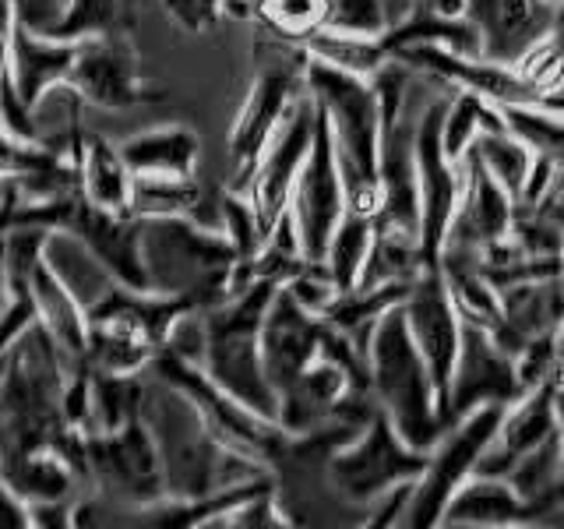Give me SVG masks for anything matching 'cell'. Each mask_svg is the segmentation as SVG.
I'll return each mask as SVG.
<instances>
[{
	"label": "cell",
	"instance_id": "obj_8",
	"mask_svg": "<svg viewBox=\"0 0 564 529\" xmlns=\"http://www.w3.org/2000/svg\"><path fill=\"white\" fill-rule=\"evenodd\" d=\"M149 375L173 385L176 392H184L194 410H198V417L205 420V428L216 434L226 449H234V452L272 469V458L282 441H286V431H282L275 420H264L254 410L240 406L234 396L223 392V388L205 375L202 364L176 357V353L166 346L152 357Z\"/></svg>",
	"mask_w": 564,
	"mask_h": 529
},
{
	"label": "cell",
	"instance_id": "obj_36",
	"mask_svg": "<svg viewBox=\"0 0 564 529\" xmlns=\"http://www.w3.org/2000/svg\"><path fill=\"white\" fill-rule=\"evenodd\" d=\"M166 11L181 22L187 32H202L208 29L216 18H223L226 0H163Z\"/></svg>",
	"mask_w": 564,
	"mask_h": 529
},
{
	"label": "cell",
	"instance_id": "obj_10",
	"mask_svg": "<svg viewBox=\"0 0 564 529\" xmlns=\"http://www.w3.org/2000/svg\"><path fill=\"white\" fill-rule=\"evenodd\" d=\"M501 417H505V406L498 402L476 406V410H469L463 420H455L452 428L437 438V445L427 455V466L416 476L399 526H413V529L437 526L448 498L473 476L476 458H480L487 441L498 431Z\"/></svg>",
	"mask_w": 564,
	"mask_h": 529
},
{
	"label": "cell",
	"instance_id": "obj_16",
	"mask_svg": "<svg viewBox=\"0 0 564 529\" xmlns=\"http://www.w3.org/2000/svg\"><path fill=\"white\" fill-rule=\"evenodd\" d=\"M463 18L480 40V57L519 67L551 32L554 0H466Z\"/></svg>",
	"mask_w": 564,
	"mask_h": 529
},
{
	"label": "cell",
	"instance_id": "obj_27",
	"mask_svg": "<svg viewBox=\"0 0 564 529\" xmlns=\"http://www.w3.org/2000/svg\"><path fill=\"white\" fill-rule=\"evenodd\" d=\"M145 378L141 375H106L93 370V417L88 431H117L145 410Z\"/></svg>",
	"mask_w": 564,
	"mask_h": 529
},
{
	"label": "cell",
	"instance_id": "obj_6",
	"mask_svg": "<svg viewBox=\"0 0 564 529\" xmlns=\"http://www.w3.org/2000/svg\"><path fill=\"white\" fill-rule=\"evenodd\" d=\"M307 61L311 53L296 40H282V35L264 32L254 43L258 75L234 131H229V191L247 194V184H251L269 138L275 134L282 117L290 114V106L307 93Z\"/></svg>",
	"mask_w": 564,
	"mask_h": 529
},
{
	"label": "cell",
	"instance_id": "obj_34",
	"mask_svg": "<svg viewBox=\"0 0 564 529\" xmlns=\"http://www.w3.org/2000/svg\"><path fill=\"white\" fill-rule=\"evenodd\" d=\"M322 29L343 35H364V40H381L388 32V18L381 0H328V14Z\"/></svg>",
	"mask_w": 564,
	"mask_h": 529
},
{
	"label": "cell",
	"instance_id": "obj_26",
	"mask_svg": "<svg viewBox=\"0 0 564 529\" xmlns=\"http://www.w3.org/2000/svg\"><path fill=\"white\" fill-rule=\"evenodd\" d=\"M469 152L476 155V163H480L494 181L511 194V202H516L529 170H533V159H536L533 149H529L519 134H511L508 128H498V131L476 134Z\"/></svg>",
	"mask_w": 564,
	"mask_h": 529
},
{
	"label": "cell",
	"instance_id": "obj_31",
	"mask_svg": "<svg viewBox=\"0 0 564 529\" xmlns=\"http://www.w3.org/2000/svg\"><path fill=\"white\" fill-rule=\"evenodd\" d=\"M128 0H67V11L50 40H96V35H128Z\"/></svg>",
	"mask_w": 564,
	"mask_h": 529
},
{
	"label": "cell",
	"instance_id": "obj_9",
	"mask_svg": "<svg viewBox=\"0 0 564 529\" xmlns=\"http://www.w3.org/2000/svg\"><path fill=\"white\" fill-rule=\"evenodd\" d=\"M85 469L93 490L128 508H149L166 498L163 458L145 410L117 431H82Z\"/></svg>",
	"mask_w": 564,
	"mask_h": 529
},
{
	"label": "cell",
	"instance_id": "obj_29",
	"mask_svg": "<svg viewBox=\"0 0 564 529\" xmlns=\"http://www.w3.org/2000/svg\"><path fill=\"white\" fill-rule=\"evenodd\" d=\"M300 43H304V50L311 53L314 61H325V64L339 67V71H349V75H360V78H370L388 61L384 43L381 40H364V35H343V32L317 29Z\"/></svg>",
	"mask_w": 564,
	"mask_h": 529
},
{
	"label": "cell",
	"instance_id": "obj_22",
	"mask_svg": "<svg viewBox=\"0 0 564 529\" xmlns=\"http://www.w3.org/2000/svg\"><path fill=\"white\" fill-rule=\"evenodd\" d=\"M120 159L131 176H194L202 159V138L184 123H166L120 141Z\"/></svg>",
	"mask_w": 564,
	"mask_h": 529
},
{
	"label": "cell",
	"instance_id": "obj_18",
	"mask_svg": "<svg viewBox=\"0 0 564 529\" xmlns=\"http://www.w3.org/2000/svg\"><path fill=\"white\" fill-rule=\"evenodd\" d=\"M82 40H50L25 29L18 18L11 14L8 25V78L14 88V99L22 102L25 114H35L50 93L67 85L70 71L78 64Z\"/></svg>",
	"mask_w": 564,
	"mask_h": 529
},
{
	"label": "cell",
	"instance_id": "obj_17",
	"mask_svg": "<svg viewBox=\"0 0 564 529\" xmlns=\"http://www.w3.org/2000/svg\"><path fill=\"white\" fill-rule=\"evenodd\" d=\"M322 328H325L322 317L300 304L286 287L275 290L261 325V364L275 396L293 388V381L317 360Z\"/></svg>",
	"mask_w": 564,
	"mask_h": 529
},
{
	"label": "cell",
	"instance_id": "obj_30",
	"mask_svg": "<svg viewBox=\"0 0 564 529\" xmlns=\"http://www.w3.org/2000/svg\"><path fill=\"white\" fill-rule=\"evenodd\" d=\"M505 128L519 134L533 155L554 163L564 173V110L554 106H501Z\"/></svg>",
	"mask_w": 564,
	"mask_h": 529
},
{
	"label": "cell",
	"instance_id": "obj_39",
	"mask_svg": "<svg viewBox=\"0 0 564 529\" xmlns=\"http://www.w3.org/2000/svg\"><path fill=\"white\" fill-rule=\"evenodd\" d=\"M554 360L564 367V322H561V328L554 332Z\"/></svg>",
	"mask_w": 564,
	"mask_h": 529
},
{
	"label": "cell",
	"instance_id": "obj_20",
	"mask_svg": "<svg viewBox=\"0 0 564 529\" xmlns=\"http://www.w3.org/2000/svg\"><path fill=\"white\" fill-rule=\"evenodd\" d=\"M29 293L35 304V317L50 332V339L57 343L61 357L67 364V375L88 367V322L85 307L78 304V296L70 293L64 282L50 272V264L40 258L29 272Z\"/></svg>",
	"mask_w": 564,
	"mask_h": 529
},
{
	"label": "cell",
	"instance_id": "obj_13",
	"mask_svg": "<svg viewBox=\"0 0 564 529\" xmlns=\"http://www.w3.org/2000/svg\"><path fill=\"white\" fill-rule=\"evenodd\" d=\"M314 120H317V102L311 93L300 96L290 114L282 117V123L275 128V134L264 145L251 184H247V202L254 208V219L261 226V237L272 234V226L279 223V216L290 205V191L300 166L311 152L314 141Z\"/></svg>",
	"mask_w": 564,
	"mask_h": 529
},
{
	"label": "cell",
	"instance_id": "obj_19",
	"mask_svg": "<svg viewBox=\"0 0 564 529\" xmlns=\"http://www.w3.org/2000/svg\"><path fill=\"white\" fill-rule=\"evenodd\" d=\"M561 428L557 423V406H554V388L540 385L529 388L511 406H505V417L498 431L487 441V449L476 458L473 476H508L519 458L536 449L543 438H551Z\"/></svg>",
	"mask_w": 564,
	"mask_h": 529
},
{
	"label": "cell",
	"instance_id": "obj_40",
	"mask_svg": "<svg viewBox=\"0 0 564 529\" xmlns=\"http://www.w3.org/2000/svg\"><path fill=\"white\" fill-rule=\"evenodd\" d=\"M561 96H564V88H561Z\"/></svg>",
	"mask_w": 564,
	"mask_h": 529
},
{
	"label": "cell",
	"instance_id": "obj_7",
	"mask_svg": "<svg viewBox=\"0 0 564 529\" xmlns=\"http://www.w3.org/2000/svg\"><path fill=\"white\" fill-rule=\"evenodd\" d=\"M427 455L431 452L405 445L384 410H378L346 449L328 458V484L349 508L367 516L370 505L384 498L388 490L413 484L427 466Z\"/></svg>",
	"mask_w": 564,
	"mask_h": 529
},
{
	"label": "cell",
	"instance_id": "obj_38",
	"mask_svg": "<svg viewBox=\"0 0 564 529\" xmlns=\"http://www.w3.org/2000/svg\"><path fill=\"white\" fill-rule=\"evenodd\" d=\"M11 307V282H8V269H4V234H0V317Z\"/></svg>",
	"mask_w": 564,
	"mask_h": 529
},
{
	"label": "cell",
	"instance_id": "obj_5",
	"mask_svg": "<svg viewBox=\"0 0 564 529\" xmlns=\"http://www.w3.org/2000/svg\"><path fill=\"white\" fill-rule=\"evenodd\" d=\"M367 375H370V396H375L378 410H384V417L392 420L399 438L405 445L431 452L448 428L437 417L431 370L420 357L410 325H405L402 304L384 311L375 332H370Z\"/></svg>",
	"mask_w": 564,
	"mask_h": 529
},
{
	"label": "cell",
	"instance_id": "obj_25",
	"mask_svg": "<svg viewBox=\"0 0 564 529\" xmlns=\"http://www.w3.org/2000/svg\"><path fill=\"white\" fill-rule=\"evenodd\" d=\"M498 128H505L501 106H494L490 99L469 93V88H452L445 117H441V149H445V155L458 166L476 134L498 131Z\"/></svg>",
	"mask_w": 564,
	"mask_h": 529
},
{
	"label": "cell",
	"instance_id": "obj_24",
	"mask_svg": "<svg viewBox=\"0 0 564 529\" xmlns=\"http://www.w3.org/2000/svg\"><path fill=\"white\" fill-rule=\"evenodd\" d=\"M43 261L50 264V272L78 296L82 307L93 304V300L113 282L110 272H106L102 264L96 261V255L88 251V247L78 237L64 234V229H50V234H46Z\"/></svg>",
	"mask_w": 564,
	"mask_h": 529
},
{
	"label": "cell",
	"instance_id": "obj_35",
	"mask_svg": "<svg viewBox=\"0 0 564 529\" xmlns=\"http://www.w3.org/2000/svg\"><path fill=\"white\" fill-rule=\"evenodd\" d=\"M32 322H35V304H32V293H29V282H22V287H11V307L4 311V317H0V357H4L8 346Z\"/></svg>",
	"mask_w": 564,
	"mask_h": 529
},
{
	"label": "cell",
	"instance_id": "obj_28",
	"mask_svg": "<svg viewBox=\"0 0 564 529\" xmlns=\"http://www.w3.org/2000/svg\"><path fill=\"white\" fill-rule=\"evenodd\" d=\"M370 234H375V219L370 216H357V212L346 208V216L335 226V234L328 240V251H325V272L332 279L335 290H352L360 279V269L367 261L370 251Z\"/></svg>",
	"mask_w": 564,
	"mask_h": 529
},
{
	"label": "cell",
	"instance_id": "obj_3",
	"mask_svg": "<svg viewBox=\"0 0 564 529\" xmlns=\"http://www.w3.org/2000/svg\"><path fill=\"white\" fill-rule=\"evenodd\" d=\"M282 282L254 276L243 293L223 300L202 314V370L223 392L264 420L279 417V396L261 364V325ZM279 423V420H275Z\"/></svg>",
	"mask_w": 564,
	"mask_h": 529
},
{
	"label": "cell",
	"instance_id": "obj_2",
	"mask_svg": "<svg viewBox=\"0 0 564 529\" xmlns=\"http://www.w3.org/2000/svg\"><path fill=\"white\" fill-rule=\"evenodd\" d=\"M141 261L155 293L187 296L194 311L216 307L254 282V272L240 264L223 229L184 216L141 219Z\"/></svg>",
	"mask_w": 564,
	"mask_h": 529
},
{
	"label": "cell",
	"instance_id": "obj_32",
	"mask_svg": "<svg viewBox=\"0 0 564 529\" xmlns=\"http://www.w3.org/2000/svg\"><path fill=\"white\" fill-rule=\"evenodd\" d=\"M561 466H564V434L557 428L551 438H543L536 449H529L519 463L511 466V473L505 476V481L511 484V490H516L525 505H533L540 494H546V487L557 481Z\"/></svg>",
	"mask_w": 564,
	"mask_h": 529
},
{
	"label": "cell",
	"instance_id": "obj_4",
	"mask_svg": "<svg viewBox=\"0 0 564 529\" xmlns=\"http://www.w3.org/2000/svg\"><path fill=\"white\" fill-rule=\"evenodd\" d=\"M307 93L322 106L332 128L335 163L346 187V208L357 216H370L381 205L378 184V141H381V114L370 78L349 75L325 61H307Z\"/></svg>",
	"mask_w": 564,
	"mask_h": 529
},
{
	"label": "cell",
	"instance_id": "obj_23",
	"mask_svg": "<svg viewBox=\"0 0 564 529\" xmlns=\"http://www.w3.org/2000/svg\"><path fill=\"white\" fill-rule=\"evenodd\" d=\"M82 194L99 208L131 212V170L123 166L120 149L96 131H82L78 145Z\"/></svg>",
	"mask_w": 564,
	"mask_h": 529
},
{
	"label": "cell",
	"instance_id": "obj_11",
	"mask_svg": "<svg viewBox=\"0 0 564 529\" xmlns=\"http://www.w3.org/2000/svg\"><path fill=\"white\" fill-rule=\"evenodd\" d=\"M286 212L293 216L304 258L325 261L335 226H339V219L346 216V187L339 176V163H335L332 128H328V117L322 114V106H317L314 141H311L304 166H300L296 181H293Z\"/></svg>",
	"mask_w": 564,
	"mask_h": 529
},
{
	"label": "cell",
	"instance_id": "obj_14",
	"mask_svg": "<svg viewBox=\"0 0 564 529\" xmlns=\"http://www.w3.org/2000/svg\"><path fill=\"white\" fill-rule=\"evenodd\" d=\"M525 388L516 375V357L498 346V339L480 328L463 322V335H458V353L452 367V385H448V406H445V428L455 420H463L476 406H511Z\"/></svg>",
	"mask_w": 564,
	"mask_h": 529
},
{
	"label": "cell",
	"instance_id": "obj_33",
	"mask_svg": "<svg viewBox=\"0 0 564 529\" xmlns=\"http://www.w3.org/2000/svg\"><path fill=\"white\" fill-rule=\"evenodd\" d=\"M254 14L261 18L264 32L300 43L325 25L328 0H254Z\"/></svg>",
	"mask_w": 564,
	"mask_h": 529
},
{
	"label": "cell",
	"instance_id": "obj_12",
	"mask_svg": "<svg viewBox=\"0 0 564 529\" xmlns=\"http://www.w3.org/2000/svg\"><path fill=\"white\" fill-rule=\"evenodd\" d=\"M402 314H405V325H410V335L423 364L431 370L437 417L445 423L448 385H452V367L458 353V335H463V317H458L452 304L448 282L441 276L437 264H423L416 272V279L410 282V293L402 300Z\"/></svg>",
	"mask_w": 564,
	"mask_h": 529
},
{
	"label": "cell",
	"instance_id": "obj_21",
	"mask_svg": "<svg viewBox=\"0 0 564 529\" xmlns=\"http://www.w3.org/2000/svg\"><path fill=\"white\" fill-rule=\"evenodd\" d=\"M437 526H533V508L505 476H469L448 498Z\"/></svg>",
	"mask_w": 564,
	"mask_h": 529
},
{
	"label": "cell",
	"instance_id": "obj_15",
	"mask_svg": "<svg viewBox=\"0 0 564 529\" xmlns=\"http://www.w3.org/2000/svg\"><path fill=\"white\" fill-rule=\"evenodd\" d=\"M64 88H70L82 102L102 106V110H138V106L166 99V93H152V88L141 85L128 35L82 40L78 64Z\"/></svg>",
	"mask_w": 564,
	"mask_h": 529
},
{
	"label": "cell",
	"instance_id": "obj_1",
	"mask_svg": "<svg viewBox=\"0 0 564 529\" xmlns=\"http://www.w3.org/2000/svg\"><path fill=\"white\" fill-rule=\"evenodd\" d=\"M145 420L155 434L159 458H163L166 498L202 501L226 487L272 476L269 466L226 449L205 428V420L191 406V399L159 378L155 385H145Z\"/></svg>",
	"mask_w": 564,
	"mask_h": 529
},
{
	"label": "cell",
	"instance_id": "obj_37",
	"mask_svg": "<svg viewBox=\"0 0 564 529\" xmlns=\"http://www.w3.org/2000/svg\"><path fill=\"white\" fill-rule=\"evenodd\" d=\"M546 43L564 53V0H554V18H551V32H546Z\"/></svg>",
	"mask_w": 564,
	"mask_h": 529
}]
</instances>
